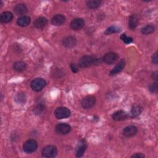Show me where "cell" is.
I'll return each mask as SVG.
<instances>
[{
	"label": "cell",
	"mask_w": 158,
	"mask_h": 158,
	"mask_svg": "<svg viewBox=\"0 0 158 158\" xmlns=\"http://www.w3.org/2000/svg\"><path fill=\"white\" fill-rule=\"evenodd\" d=\"M99 59L93 56L85 55L82 56L78 60V66L81 68H86L92 65L97 64L99 62Z\"/></svg>",
	"instance_id": "1"
},
{
	"label": "cell",
	"mask_w": 158,
	"mask_h": 158,
	"mask_svg": "<svg viewBox=\"0 0 158 158\" xmlns=\"http://www.w3.org/2000/svg\"><path fill=\"white\" fill-rule=\"evenodd\" d=\"M46 82L42 78H36L30 83V87L34 91H40L46 86Z\"/></svg>",
	"instance_id": "2"
},
{
	"label": "cell",
	"mask_w": 158,
	"mask_h": 158,
	"mask_svg": "<svg viewBox=\"0 0 158 158\" xmlns=\"http://www.w3.org/2000/svg\"><path fill=\"white\" fill-rule=\"evenodd\" d=\"M38 148V143L33 139H30L24 142L23 144V151L28 153H32L35 152Z\"/></svg>",
	"instance_id": "3"
},
{
	"label": "cell",
	"mask_w": 158,
	"mask_h": 158,
	"mask_svg": "<svg viewBox=\"0 0 158 158\" xmlns=\"http://www.w3.org/2000/svg\"><path fill=\"white\" fill-rule=\"evenodd\" d=\"M57 154V149L56 146L53 145H48L43 148L41 151L43 157L48 158H52L56 156Z\"/></svg>",
	"instance_id": "4"
},
{
	"label": "cell",
	"mask_w": 158,
	"mask_h": 158,
	"mask_svg": "<svg viewBox=\"0 0 158 158\" xmlns=\"http://www.w3.org/2000/svg\"><path fill=\"white\" fill-rule=\"evenodd\" d=\"M71 115V111L65 107H59L54 110V115L57 119L68 118Z\"/></svg>",
	"instance_id": "5"
},
{
	"label": "cell",
	"mask_w": 158,
	"mask_h": 158,
	"mask_svg": "<svg viewBox=\"0 0 158 158\" xmlns=\"http://www.w3.org/2000/svg\"><path fill=\"white\" fill-rule=\"evenodd\" d=\"M96 104V98L93 96H87L81 101V106L85 109L92 108Z\"/></svg>",
	"instance_id": "6"
},
{
	"label": "cell",
	"mask_w": 158,
	"mask_h": 158,
	"mask_svg": "<svg viewBox=\"0 0 158 158\" xmlns=\"http://www.w3.org/2000/svg\"><path fill=\"white\" fill-rule=\"evenodd\" d=\"M87 145L85 139H81L78 143L77 144L76 148H75V156L77 157H81L83 156L85 151L86 150Z\"/></svg>",
	"instance_id": "7"
},
{
	"label": "cell",
	"mask_w": 158,
	"mask_h": 158,
	"mask_svg": "<svg viewBox=\"0 0 158 158\" xmlns=\"http://www.w3.org/2000/svg\"><path fill=\"white\" fill-rule=\"evenodd\" d=\"M55 130L57 133L61 135H67L70 132L71 127L67 123H60L56 126Z\"/></svg>",
	"instance_id": "8"
},
{
	"label": "cell",
	"mask_w": 158,
	"mask_h": 158,
	"mask_svg": "<svg viewBox=\"0 0 158 158\" xmlns=\"http://www.w3.org/2000/svg\"><path fill=\"white\" fill-rule=\"evenodd\" d=\"M118 58V56L116 52H109L106 53L102 57V60L107 65H111L115 63Z\"/></svg>",
	"instance_id": "9"
},
{
	"label": "cell",
	"mask_w": 158,
	"mask_h": 158,
	"mask_svg": "<svg viewBox=\"0 0 158 158\" xmlns=\"http://www.w3.org/2000/svg\"><path fill=\"white\" fill-rule=\"evenodd\" d=\"M77 44V39L73 36H67L62 40V44L67 48H72Z\"/></svg>",
	"instance_id": "10"
},
{
	"label": "cell",
	"mask_w": 158,
	"mask_h": 158,
	"mask_svg": "<svg viewBox=\"0 0 158 158\" xmlns=\"http://www.w3.org/2000/svg\"><path fill=\"white\" fill-rule=\"evenodd\" d=\"M85 25V20L81 18H75L70 23V27L73 30H79Z\"/></svg>",
	"instance_id": "11"
},
{
	"label": "cell",
	"mask_w": 158,
	"mask_h": 158,
	"mask_svg": "<svg viewBox=\"0 0 158 158\" xmlns=\"http://www.w3.org/2000/svg\"><path fill=\"white\" fill-rule=\"evenodd\" d=\"M138 128L136 126L129 125L125 127L123 130V134L126 137H131L137 133Z\"/></svg>",
	"instance_id": "12"
},
{
	"label": "cell",
	"mask_w": 158,
	"mask_h": 158,
	"mask_svg": "<svg viewBox=\"0 0 158 158\" xmlns=\"http://www.w3.org/2000/svg\"><path fill=\"white\" fill-rule=\"evenodd\" d=\"M128 117V114L122 110H117L112 114V118L116 121H122L126 120Z\"/></svg>",
	"instance_id": "13"
},
{
	"label": "cell",
	"mask_w": 158,
	"mask_h": 158,
	"mask_svg": "<svg viewBox=\"0 0 158 158\" xmlns=\"http://www.w3.org/2000/svg\"><path fill=\"white\" fill-rule=\"evenodd\" d=\"M66 18L62 14H56L51 19V23L54 26H60L65 23Z\"/></svg>",
	"instance_id": "14"
},
{
	"label": "cell",
	"mask_w": 158,
	"mask_h": 158,
	"mask_svg": "<svg viewBox=\"0 0 158 158\" xmlns=\"http://www.w3.org/2000/svg\"><path fill=\"white\" fill-rule=\"evenodd\" d=\"M14 11L16 15L22 16L25 15V14L28 12V9L25 4L20 3L17 4L14 7Z\"/></svg>",
	"instance_id": "15"
},
{
	"label": "cell",
	"mask_w": 158,
	"mask_h": 158,
	"mask_svg": "<svg viewBox=\"0 0 158 158\" xmlns=\"http://www.w3.org/2000/svg\"><path fill=\"white\" fill-rule=\"evenodd\" d=\"M125 66V59H121L119 62L110 71V75H114L119 72H120Z\"/></svg>",
	"instance_id": "16"
},
{
	"label": "cell",
	"mask_w": 158,
	"mask_h": 158,
	"mask_svg": "<svg viewBox=\"0 0 158 158\" xmlns=\"http://www.w3.org/2000/svg\"><path fill=\"white\" fill-rule=\"evenodd\" d=\"M31 22V19L30 17L27 15H22L20 16L17 20V24L22 27H25L28 26Z\"/></svg>",
	"instance_id": "17"
},
{
	"label": "cell",
	"mask_w": 158,
	"mask_h": 158,
	"mask_svg": "<svg viewBox=\"0 0 158 158\" xmlns=\"http://www.w3.org/2000/svg\"><path fill=\"white\" fill-rule=\"evenodd\" d=\"M48 24V19L44 17H40L34 21V26L38 28L42 29Z\"/></svg>",
	"instance_id": "18"
},
{
	"label": "cell",
	"mask_w": 158,
	"mask_h": 158,
	"mask_svg": "<svg viewBox=\"0 0 158 158\" xmlns=\"http://www.w3.org/2000/svg\"><path fill=\"white\" fill-rule=\"evenodd\" d=\"M13 19V14L9 11H4L1 13L0 16V21L1 23H9Z\"/></svg>",
	"instance_id": "19"
},
{
	"label": "cell",
	"mask_w": 158,
	"mask_h": 158,
	"mask_svg": "<svg viewBox=\"0 0 158 158\" xmlns=\"http://www.w3.org/2000/svg\"><path fill=\"white\" fill-rule=\"evenodd\" d=\"M138 23H139V20L138 17L136 15L133 14L130 16L129 21H128V26L131 30H135L137 27Z\"/></svg>",
	"instance_id": "20"
},
{
	"label": "cell",
	"mask_w": 158,
	"mask_h": 158,
	"mask_svg": "<svg viewBox=\"0 0 158 158\" xmlns=\"http://www.w3.org/2000/svg\"><path fill=\"white\" fill-rule=\"evenodd\" d=\"M141 112V107L139 106L138 105H134L130 112V114H128V117L130 118H136L138 117Z\"/></svg>",
	"instance_id": "21"
},
{
	"label": "cell",
	"mask_w": 158,
	"mask_h": 158,
	"mask_svg": "<svg viewBox=\"0 0 158 158\" xmlns=\"http://www.w3.org/2000/svg\"><path fill=\"white\" fill-rule=\"evenodd\" d=\"M13 68L17 72H23L27 69L26 64L23 61L15 62L13 65Z\"/></svg>",
	"instance_id": "22"
},
{
	"label": "cell",
	"mask_w": 158,
	"mask_h": 158,
	"mask_svg": "<svg viewBox=\"0 0 158 158\" xmlns=\"http://www.w3.org/2000/svg\"><path fill=\"white\" fill-rule=\"evenodd\" d=\"M155 27L152 24H148L141 28V33L143 35H149L154 31Z\"/></svg>",
	"instance_id": "23"
},
{
	"label": "cell",
	"mask_w": 158,
	"mask_h": 158,
	"mask_svg": "<svg viewBox=\"0 0 158 158\" xmlns=\"http://www.w3.org/2000/svg\"><path fill=\"white\" fill-rule=\"evenodd\" d=\"M101 1L99 0H90L86 2V6L91 9H94L98 8L101 4Z\"/></svg>",
	"instance_id": "24"
},
{
	"label": "cell",
	"mask_w": 158,
	"mask_h": 158,
	"mask_svg": "<svg viewBox=\"0 0 158 158\" xmlns=\"http://www.w3.org/2000/svg\"><path fill=\"white\" fill-rule=\"evenodd\" d=\"M120 31V28L117 26L113 25L108 27L104 31V34L106 35H109L112 33H118Z\"/></svg>",
	"instance_id": "25"
},
{
	"label": "cell",
	"mask_w": 158,
	"mask_h": 158,
	"mask_svg": "<svg viewBox=\"0 0 158 158\" xmlns=\"http://www.w3.org/2000/svg\"><path fill=\"white\" fill-rule=\"evenodd\" d=\"M15 100L17 103L24 104L27 100V97L25 94L23 93H17L15 97Z\"/></svg>",
	"instance_id": "26"
},
{
	"label": "cell",
	"mask_w": 158,
	"mask_h": 158,
	"mask_svg": "<svg viewBox=\"0 0 158 158\" xmlns=\"http://www.w3.org/2000/svg\"><path fill=\"white\" fill-rule=\"evenodd\" d=\"M45 109V106L43 103H38L33 109V112L36 115L41 114Z\"/></svg>",
	"instance_id": "27"
},
{
	"label": "cell",
	"mask_w": 158,
	"mask_h": 158,
	"mask_svg": "<svg viewBox=\"0 0 158 158\" xmlns=\"http://www.w3.org/2000/svg\"><path fill=\"white\" fill-rule=\"evenodd\" d=\"M120 40L125 44H130L133 40V39L131 36H127L125 33H123L120 35Z\"/></svg>",
	"instance_id": "28"
},
{
	"label": "cell",
	"mask_w": 158,
	"mask_h": 158,
	"mask_svg": "<svg viewBox=\"0 0 158 158\" xmlns=\"http://www.w3.org/2000/svg\"><path fill=\"white\" fill-rule=\"evenodd\" d=\"M149 90L151 93H157L158 90V85L157 82H154L151 83L149 86Z\"/></svg>",
	"instance_id": "29"
},
{
	"label": "cell",
	"mask_w": 158,
	"mask_h": 158,
	"mask_svg": "<svg viewBox=\"0 0 158 158\" xmlns=\"http://www.w3.org/2000/svg\"><path fill=\"white\" fill-rule=\"evenodd\" d=\"M152 62L154 64H157L158 62V58H157V52H156L152 56Z\"/></svg>",
	"instance_id": "30"
},
{
	"label": "cell",
	"mask_w": 158,
	"mask_h": 158,
	"mask_svg": "<svg viewBox=\"0 0 158 158\" xmlns=\"http://www.w3.org/2000/svg\"><path fill=\"white\" fill-rule=\"evenodd\" d=\"M70 69H71V70H72V71L73 72V73H77V72H78V67H77V66L75 64H73V63H72V64H70Z\"/></svg>",
	"instance_id": "31"
},
{
	"label": "cell",
	"mask_w": 158,
	"mask_h": 158,
	"mask_svg": "<svg viewBox=\"0 0 158 158\" xmlns=\"http://www.w3.org/2000/svg\"><path fill=\"white\" fill-rule=\"evenodd\" d=\"M145 156H144V154H141V153H140V152H139V153H136V154H133L132 156H131V157H135V158H143V157H144Z\"/></svg>",
	"instance_id": "32"
},
{
	"label": "cell",
	"mask_w": 158,
	"mask_h": 158,
	"mask_svg": "<svg viewBox=\"0 0 158 158\" xmlns=\"http://www.w3.org/2000/svg\"><path fill=\"white\" fill-rule=\"evenodd\" d=\"M157 72L156 71V72H154L152 73V78L155 80V81H157Z\"/></svg>",
	"instance_id": "33"
}]
</instances>
